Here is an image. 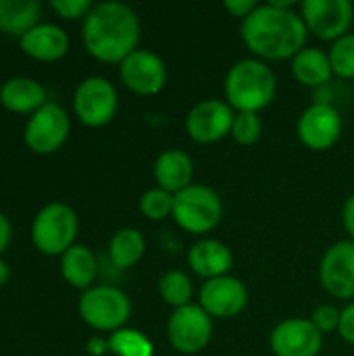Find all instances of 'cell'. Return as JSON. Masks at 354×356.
<instances>
[{
	"mask_svg": "<svg viewBox=\"0 0 354 356\" xmlns=\"http://www.w3.org/2000/svg\"><path fill=\"white\" fill-rule=\"evenodd\" d=\"M19 46L27 56L35 60L52 63L67 54L69 35L63 27L54 23H38L19 40Z\"/></svg>",
	"mask_w": 354,
	"mask_h": 356,
	"instance_id": "cell-18",
	"label": "cell"
},
{
	"mask_svg": "<svg viewBox=\"0 0 354 356\" xmlns=\"http://www.w3.org/2000/svg\"><path fill=\"white\" fill-rule=\"evenodd\" d=\"M10 234H13L10 221L6 219L4 213H0V257H2V252L8 248V244H10Z\"/></svg>",
	"mask_w": 354,
	"mask_h": 356,
	"instance_id": "cell-36",
	"label": "cell"
},
{
	"mask_svg": "<svg viewBox=\"0 0 354 356\" xmlns=\"http://www.w3.org/2000/svg\"><path fill=\"white\" fill-rule=\"evenodd\" d=\"M190 269L204 282L230 275L234 267V254L227 244L215 238H202L188 250Z\"/></svg>",
	"mask_w": 354,
	"mask_h": 356,
	"instance_id": "cell-17",
	"label": "cell"
},
{
	"mask_svg": "<svg viewBox=\"0 0 354 356\" xmlns=\"http://www.w3.org/2000/svg\"><path fill=\"white\" fill-rule=\"evenodd\" d=\"M319 282L330 296L354 302L353 240H340L325 250L319 263Z\"/></svg>",
	"mask_w": 354,
	"mask_h": 356,
	"instance_id": "cell-14",
	"label": "cell"
},
{
	"mask_svg": "<svg viewBox=\"0 0 354 356\" xmlns=\"http://www.w3.org/2000/svg\"><path fill=\"white\" fill-rule=\"evenodd\" d=\"M277 92L273 69L261 58H242L225 75V102L236 113H257L267 108Z\"/></svg>",
	"mask_w": 354,
	"mask_h": 356,
	"instance_id": "cell-3",
	"label": "cell"
},
{
	"mask_svg": "<svg viewBox=\"0 0 354 356\" xmlns=\"http://www.w3.org/2000/svg\"><path fill=\"white\" fill-rule=\"evenodd\" d=\"M61 273L69 286L79 288L83 292L90 290L98 273V263L94 252L83 244H73L61 257Z\"/></svg>",
	"mask_w": 354,
	"mask_h": 356,
	"instance_id": "cell-21",
	"label": "cell"
},
{
	"mask_svg": "<svg viewBox=\"0 0 354 356\" xmlns=\"http://www.w3.org/2000/svg\"><path fill=\"white\" fill-rule=\"evenodd\" d=\"M213 338V319L200 305L175 309L167 321V340L182 355H196Z\"/></svg>",
	"mask_w": 354,
	"mask_h": 356,
	"instance_id": "cell-8",
	"label": "cell"
},
{
	"mask_svg": "<svg viewBox=\"0 0 354 356\" xmlns=\"http://www.w3.org/2000/svg\"><path fill=\"white\" fill-rule=\"evenodd\" d=\"M86 350L90 353L92 356H104L106 353H111L108 348V340L100 338V336H92L86 344Z\"/></svg>",
	"mask_w": 354,
	"mask_h": 356,
	"instance_id": "cell-35",
	"label": "cell"
},
{
	"mask_svg": "<svg viewBox=\"0 0 354 356\" xmlns=\"http://www.w3.org/2000/svg\"><path fill=\"white\" fill-rule=\"evenodd\" d=\"M234 117L236 111L227 102L207 98L190 108L186 117V131L198 144H215L230 136Z\"/></svg>",
	"mask_w": 354,
	"mask_h": 356,
	"instance_id": "cell-12",
	"label": "cell"
},
{
	"mask_svg": "<svg viewBox=\"0 0 354 356\" xmlns=\"http://www.w3.org/2000/svg\"><path fill=\"white\" fill-rule=\"evenodd\" d=\"M159 294H161V300L167 307H173V311H175V309H182L186 305H192L194 286H192V280L186 275V271L173 269L161 277Z\"/></svg>",
	"mask_w": 354,
	"mask_h": 356,
	"instance_id": "cell-25",
	"label": "cell"
},
{
	"mask_svg": "<svg viewBox=\"0 0 354 356\" xmlns=\"http://www.w3.org/2000/svg\"><path fill=\"white\" fill-rule=\"evenodd\" d=\"M300 17L319 40L336 42L351 33L354 6L348 0H305L300 4Z\"/></svg>",
	"mask_w": 354,
	"mask_h": 356,
	"instance_id": "cell-10",
	"label": "cell"
},
{
	"mask_svg": "<svg viewBox=\"0 0 354 356\" xmlns=\"http://www.w3.org/2000/svg\"><path fill=\"white\" fill-rule=\"evenodd\" d=\"M292 75L298 83L307 88L325 86L334 75L330 54L319 48H303L292 58Z\"/></svg>",
	"mask_w": 354,
	"mask_h": 356,
	"instance_id": "cell-22",
	"label": "cell"
},
{
	"mask_svg": "<svg viewBox=\"0 0 354 356\" xmlns=\"http://www.w3.org/2000/svg\"><path fill=\"white\" fill-rule=\"evenodd\" d=\"M263 134V123L257 113H236L234 125L230 136L240 144V146H252L259 142Z\"/></svg>",
	"mask_w": 354,
	"mask_h": 356,
	"instance_id": "cell-29",
	"label": "cell"
},
{
	"mask_svg": "<svg viewBox=\"0 0 354 356\" xmlns=\"http://www.w3.org/2000/svg\"><path fill=\"white\" fill-rule=\"evenodd\" d=\"M8 277H10V269H8L6 261L0 257V286H4L8 282Z\"/></svg>",
	"mask_w": 354,
	"mask_h": 356,
	"instance_id": "cell-37",
	"label": "cell"
},
{
	"mask_svg": "<svg viewBox=\"0 0 354 356\" xmlns=\"http://www.w3.org/2000/svg\"><path fill=\"white\" fill-rule=\"evenodd\" d=\"M342 221H344V229L351 236V240L354 242V194L346 198L344 209H342Z\"/></svg>",
	"mask_w": 354,
	"mask_h": 356,
	"instance_id": "cell-34",
	"label": "cell"
},
{
	"mask_svg": "<svg viewBox=\"0 0 354 356\" xmlns=\"http://www.w3.org/2000/svg\"><path fill=\"white\" fill-rule=\"evenodd\" d=\"M144 252H146V240H144L142 232L136 227H123V229L115 232V236L108 242L111 261L119 269L134 267L136 263H140Z\"/></svg>",
	"mask_w": 354,
	"mask_h": 356,
	"instance_id": "cell-24",
	"label": "cell"
},
{
	"mask_svg": "<svg viewBox=\"0 0 354 356\" xmlns=\"http://www.w3.org/2000/svg\"><path fill=\"white\" fill-rule=\"evenodd\" d=\"M290 0H269L259 4L242 21V40L261 60L294 58L307 44L309 29Z\"/></svg>",
	"mask_w": 354,
	"mask_h": 356,
	"instance_id": "cell-1",
	"label": "cell"
},
{
	"mask_svg": "<svg viewBox=\"0 0 354 356\" xmlns=\"http://www.w3.org/2000/svg\"><path fill=\"white\" fill-rule=\"evenodd\" d=\"M198 305L209 313L211 319H232L246 309L248 288L242 280L232 275L209 280L198 292Z\"/></svg>",
	"mask_w": 354,
	"mask_h": 356,
	"instance_id": "cell-16",
	"label": "cell"
},
{
	"mask_svg": "<svg viewBox=\"0 0 354 356\" xmlns=\"http://www.w3.org/2000/svg\"><path fill=\"white\" fill-rule=\"evenodd\" d=\"M42 4L38 0H0V33L19 40L38 25Z\"/></svg>",
	"mask_w": 354,
	"mask_h": 356,
	"instance_id": "cell-23",
	"label": "cell"
},
{
	"mask_svg": "<svg viewBox=\"0 0 354 356\" xmlns=\"http://www.w3.org/2000/svg\"><path fill=\"white\" fill-rule=\"evenodd\" d=\"M86 50L100 63L121 65L140 44V19L121 2L94 4L81 25Z\"/></svg>",
	"mask_w": 354,
	"mask_h": 356,
	"instance_id": "cell-2",
	"label": "cell"
},
{
	"mask_svg": "<svg viewBox=\"0 0 354 356\" xmlns=\"http://www.w3.org/2000/svg\"><path fill=\"white\" fill-rule=\"evenodd\" d=\"M119 108L115 86L100 75L83 79L73 94V111L88 127H102L113 121Z\"/></svg>",
	"mask_w": 354,
	"mask_h": 356,
	"instance_id": "cell-7",
	"label": "cell"
},
{
	"mask_svg": "<svg viewBox=\"0 0 354 356\" xmlns=\"http://www.w3.org/2000/svg\"><path fill=\"white\" fill-rule=\"evenodd\" d=\"M338 334L342 336L344 342H348L351 346H354V302H351L346 309H342Z\"/></svg>",
	"mask_w": 354,
	"mask_h": 356,
	"instance_id": "cell-32",
	"label": "cell"
},
{
	"mask_svg": "<svg viewBox=\"0 0 354 356\" xmlns=\"http://www.w3.org/2000/svg\"><path fill=\"white\" fill-rule=\"evenodd\" d=\"M50 6L58 17L67 21H75V19H86L94 4L90 0H52Z\"/></svg>",
	"mask_w": 354,
	"mask_h": 356,
	"instance_id": "cell-31",
	"label": "cell"
},
{
	"mask_svg": "<svg viewBox=\"0 0 354 356\" xmlns=\"http://www.w3.org/2000/svg\"><path fill=\"white\" fill-rule=\"evenodd\" d=\"M328 54L334 75L342 79H354V33H346L340 40L332 42Z\"/></svg>",
	"mask_w": 354,
	"mask_h": 356,
	"instance_id": "cell-28",
	"label": "cell"
},
{
	"mask_svg": "<svg viewBox=\"0 0 354 356\" xmlns=\"http://www.w3.org/2000/svg\"><path fill=\"white\" fill-rule=\"evenodd\" d=\"M223 6H225V10H227L232 17H238V19L244 21V19L259 6V2H257V0H225Z\"/></svg>",
	"mask_w": 354,
	"mask_h": 356,
	"instance_id": "cell-33",
	"label": "cell"
},
{
	"mask_svg": "<svg viewBox=\"0 0 354 356\" xmlns=\"http://www.w3.org/2000/svg\"><path fill=\"white\" fill-rule=\"evenodd\" d=\"M152 173H154L159 188H163L175 196L177 192L192 186L194 163H192L190 154H186L184 150L171 148V150H163L156 156Z\"/></svg>",
	"mask_w": 354,
	"mask_h": 356,
	"instance_id": "cell-19",
	"label": "cell"
},
{
	"mask_svg": "<svg viewBox=\"0 0 354 356\" xmlns=\"http://www.w3.org/2000/svg\"><path fill=\"white\" fill-rule=\"evenodd\" d=\"M171 217L188 234H194V236L209 234L223 219L221 196L209 186L192 184L186 190L175 194Z\"/></svg>",
	"mask_w": 354,
	"mask_h": 356,
	"instance_id": "cell-4",
	"label": "cell"
},
{
	"mask_svg": "<svg viewBox=\"0 0 354 356\" xmlns=\"http://www.w3.org/2000/svg\"><path fill=\"white\" fill-rule=\"evenodd\" d=\"M108 348L115 356H154L152 340L144 332L131 327H123L111 334Z\"/></svg>",
	"mask_w": 354,
	"mask_h": 356,
	"instance_id": "cell-26",
	"label": "cell"
},
{
	"mask_svg": "<svg viewBox=\"0 0 354 356\" xmlns=\"http://www.w3.org/2000/svg\"><path fill=\"white\" fill-rule=\"evenodd\" d=\"M340 317H342V311L334 305H321L313 311L311 315V321L315 323V327L325 336V334H332V332H338L340 327Z\"/></svg>",
	"mask_w": 354,
	"mask_h": 356,
	"instance_id": "cell-30",
	"label": "cell"
},
{
	"mask_svg": "<svg viewBox=\"0 0 354 356\" xmlns=\"http://www.w3.org/2000/svg\"><path fill=\"white\" fill-rule=\"evenodd\" d=\"M123 86L138 96H154L167 83L165 60L152 50H136L119 65Z\"/></svg>",
	"mask_w": 354,
	"mask_h": 356,
	"instance_id": "cell-15",
	"label": "cell"
},
{
	"mask_svg": "<svg viewBox=\"0 0 354 356\" xmlns=\"http://www.w3.org/2000/svg\"><path fill=\"white\" fill-rule=\"evenodd\" d=\"M298 140L309 150H330L342 134V117L336 106L328 102H315L303 111L296 123Z\"/></svg>",
	"mask_w": 354,
	"mask_h": 356,
	"instance_id": "cell-11",
	"label": "cell"
},
{
	"mask_svg": "<svg viewBox=\"0 0 354 356\" xmlns=\"http://www.w3.org/2000/svg\"><path fill=\"white\" fill-rule=\"evenodd\" d=\"M0 104L10 113L33 115L46 104V90L31 77H10L0 88Z\"/></svg>",
	"mask_w": 354,
	"mask_h": 356,
	"instance_id": "cell-20",
	"label": "cell"
},
{
	"mask_svg": "<svg viewBox=\"0 0 354 356\" xmlns=\"http://www.w3.org/2000/svg\"><path fill=\"white\" fill-rule=\"evenodd\" d=\"M77 307L81 319L96 332L115 334L131 317L129 296L115 286H92L81 294Z\"/></svg>",
	"mask_w": 354,
	"mask_h": 356,
	"instance_id": "cell-6",
	"label": "cell"
},
{
	"mask_svg": "<svg viewBox=\"0 0 354 356\" xmlns=\"http://www.w3.org/2000/svg\"><path fill=\"white\" fill-rule=\"evenodd\" d=\"M79 219L69 204L50 202L33 219L31 240L33 246L48 257H63L77 238Z\"/></svg>",
	"mask_w": 354,
	"mask_h": 356,
	"instance_id": "cell-5",
	"label": "cell"
},
{
	"mask_svg": "<svg viewBox=\"0 0 354 356\" xmlns=\"http://www.w3.org/2000/svg\"><path fill=\"white\" fill-rule=\"evenodd\" d=\"M69 131L71 121L67 111L56 102H46L27 119L23 138L35 154H52L67 142Z\"/></svg>",
	"mask_w": 354,
	"mask_h": 356,
	"instance_id": "cell-9",
	"label": "cell"
},
{
	"mask_svg": "<svg viewBox=\"0 0 354 356\" xmlns=\"http://www.w3.org/2000/svg\"><path fill=\"white\" fill-rule=\"evenodd\" d=\"M269 346L275 356H319L323 334L311 319L290 317L273 327L269 334Z\"/></svg>",
	"mask_w": 354,
	"mask_h": 356,
	"instance_id": "cell-13",
	"label": "cell"
},
{
	"mask_svg": "<svg viewBox=\"0 0 354 356\" xmlns=\"http://www.w3.org/2000/svg\"><path fill=\"white\" fill-rule=\"evenodd\" d=\"M173 194L163 188H150L140 198V213L150 221H163L173 215Z\"/></svg>",
	"mask_w": 354,
	"mask_h": 356,
	"instance_id": "cell-27",
	"label": "cell"
}]
</instances>
